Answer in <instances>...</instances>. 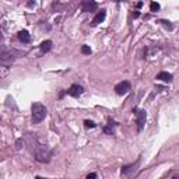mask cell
I'll return each instance as SVG.
<instances>
[{"mask_svg":"<svg viewBox=\"0 0 179 179\" xmlns=\"http://www.w3.org/2000/svg\"><path fill=\"white\" fill-rule=\"evenodd\" d=\"M150 10H151V11H158L159 10V4H158V3H155V1H154V3H151Z\"/></svg>","mask_w":179,"mask_h":179,"instance_id":"5bb4252c","label":"cell"},{"mask_svg":"<svg viewBox=\"0 0 179 179\" xmlns=\"http://www.w3.org/2000/svg\"><path fill=\"white\" fill-rule=\"evenodd\" d=\"M137 167H139V162H136V164H130V165H126V167H123V168H122V175L127 176V175L134 174V172L137 171Z\"/></svg>","mask_w":179,"mask_h":179,"instance_id":"8992f818","label":"cell"},{"mask_svg":"<svg viewBox=\"0 0 179 179\" xmlns=\"http://www.w3.org/2000/svg\"><path fill=\"white\" fill-rule=\"evenodd\" d=\"M34 147H32V153L35 154V159L39 162H49L50 159V151L49 148L44 144H39L38 141H34Z\"/></svg>","mask_w":179,"mask_h":179,"instance_id":"6da1fadb","label":"cell"},{"mask_svg":"<svg viewBox=\"0 0 179 179\" xmlns=\"http://www.w3.org/2000/svg\"><path fill=\"white\" fill-rule=\"evenodd\" d=\"M115 1H124V0H115Z\"/></svg>","mask_w":179,"mask_h":179,"instance_id":"44dd1931","label":"cell"},{"mask_svg":"<svg viewBox=\"0 0 179 179\" xmlns=\"http://www.w3.org/2000/svg\"><path fill=\"white\" fill-rule=\"evenodd\" d=\"M84 124H85V127H95V123L91 122V120H85Z\"/></svg>","mask_w":179,"mask_h":179,"instance_id":"2e32d148","label":"cell"},{"mask_svg":"<svg viewBox=\"0 0 179 179\" xmlns=\"http://www.w3.org/2000/svg\"><path fill=\"white\" fill-rule=\"evenodd\" d=\"M83 11H85V13H90V11H94L95 9H97V3H94V1H91V0H87V1H84V4H83Z\"/></svg>","mask_w":179,"mask_h":179,"instance_id":"ba28073f","label":"cell"},{"mask_svg":"<svg viewBox=\"0 0 179 179\" xmlns=\"http://www.w3.org/2000/svg\"><path fill=\"white\" fill-rule=\"evenodd\" d=\"M50 48H52V42H50V41H44V42L41 44V52H42V53L49 52Z\"/></svg>","mask_w":179,"mask_h":179,"instance_id":"8fae6325","label":"cell"},{"mask_svg":"<svg viewBox=\"0 0 179 179\" xmlns=\"http://www.w3.org/2000/svg\"><path fill=\"white\" fill-rule=\"evenodd\" d=\"M28 6H30V7H32V6H35V3H34V1H30V3H28Z\"/></svg>","mask_w":179,"mask_h":179,"instance_id":"ffe728a7","label":"cell"},{"mask_svg":"<svg viewBox=\"0 0 179 179\" xmlns=\"http://www.w3.org/2000/svg\"><path fill=\"white\" fill-rule=\"evenodd\" d=\"M84 1H87V0H84Z\"/></svg>","mask_w":179,"mask_h":179,"instance_id":"7402d4cb","label":"cell"},{"mask_svg":"<svg viewBox=\"0 0 179 179\" xmlns=\"http://www.w3.org/2000/svg\"><path fill=\"white\" fill-rule=\"evenodd\" d=\"M32 115H31V119H32V123H41L42 120L45 119V116H46V106L42 105L41 102H35L32 104Z\"/></svg>","mask_w":179,"mask_h":179,"instance_id":"7a4b0ae2","label":"cell"},{"mask_svg":"<svg viewBox=\"0 0 179 179\" xmlns=\"http://www.w3.org/2000/svg\"><path fill=\"white\" fill-rule=\"evenodd\" d=\"M81 53H83V55H90V53H91V48L87 46V45H83V46H81Z\"/></svg>","mask_w":179,"mask_h":179,"instance_id":"7c38bea8","label":"cell"},{"mask_svg":"<svg viewBox=\"0 0 179 179\" xmlns=\"http://www.w3.org/2000/svg\"><path fill=\"white\" fill-rule=\"evenodd\" d=\"M87 178H88V179H94V178H97V175H95V174H90Z\"/></svg>","mask_w":179,"mask_h":179,"instance_id":"ac0fdd59","label":"cell"},{"mask_svg":"<svg viewBox=\"0 0 179 179\" xmlns=\"http://www.w3.org/2000/svg\"><path fill=\"white\" fill-rule=\"evenodd\" d=\"M105 17H106V10H102L98 11V14L94 17V20H92V25H98L100 23H102V21L105 20Z\"/></svg>","mask_w":179,"mask_h":179,"instance_id":"52a82bcc","label":"cell"},{"mask_svg":"<svg viewBox=\"0 0 179 179\" xmlns=\"http://www.w3.org/2000/svg\"><path fill=\"white\" fill-rule=\"evenodd\" d=\"M136 116H137V129L143 130L146 124V118H147V114H146L144 109H140L139 112H136Z\"/></svg>","mask_w":179,"mask_h":179,"instance_id":"277c9868","label":"cell"},{"mask_svg":"<svg viewBox=\"0 0 179 179\" xmlns=\"http://www.w3.org/2000/svg\"><path fill=\"white\" fill-rule=\"evenodd\" d=\"M21 144H24V140H23V139H20L18 141H17V150L21 148Z\"/></svg>","mask_w":179,"mask_h":179,"instance_id":"e0dca14e","label":"cell"},{"mask_svg":"<svg viewBox=\"0 0 179 179\" xmlns=\"http://www.w3.org/2000/svg\"><path fill=\"white\" fill-rule=\"evenodd\" d=\"M18 39H20L21 42H24V44H28L31 39L28 31H20V32H18Z\"/></svg>","mask_w":179,"mask_h":179,"instance_id":"30bf717a","label":"cell"},{"mask_svg":"<svg viewBox=\"0 0 179 179\" xmlns=\"http://www.w3.org/2000/svg\"><path fill=\"white\" fill-rule=\"evenodd\" d=\"M83 87L81 85H79V84H73L71 87H70V90H69V95H71V97H74V98H79L80 95L83 94Z\"/></svg>","mask_w":179,"mask_h":179,"instance_id":"5b68a950","label":"cell"},{"mask_svg":"<svg viewBox=\"0 0 179 179\" xmlns=\"http://www.w3.org/2000/svg\"><path fill=\"white\" fill-rule=\"evenodd\" d=\"M112 123H114V122H109V126H106V127L104 129V132H105L106 134H114V129H112Z\"/></svg>","mask_w":179,"mask_h":179,"instance_id":"4fadbf2b","label":"cell"},{"mask_svg":"<svg viewBox=\"0 0 179 179\" xmlns=\"http://www.w3.org/2000/svg\"><path fill=\"white\" fill-rule=\"evenodd\" d=\"M157 79L158 80H162V81H167V83H171L172 81V74L171 73H167V71H161L158 76H157Z\"/></svg>","mask_w":179,"mask_h":179,"instance_id":"9c48e42d","label":"cell"},{"mask_svg":"<svg viewBox=\"0 0 179 179\" xmlns=\"http://www.w3.org/2000/svg\"><path fill=\"white\" fill-rule=\"evenodd\" d=\"M162 25H164L165 28H168V30H172V24H169V21H165V20H161Z\"/></svg>","mask_w":179,"mask_h":179,"instance_id":"9a60e30c","label":"cell"},{"mask_svg":"<svg viewBox=\"0 0 179 179\" xmlns=\"http://www.w3.org/2000/svg\"><path fill=\"white\" fill-rule=\"evenodd\" d=\"M139 15H140V13H139V11H136V13H134V18H137Z\"/></svg>","mask_w":179,"mask_h":179,"instance_id":"d6986e66","label":"cell"},{"mask_svg":"<svg viewBox=\"0 0 179 179\" xmlns=\"http://www.w3.org/2000/svg\"><path fill=\"white\" fill-rule=\"evenodd\" d=\"M130 90V83L129 81H122L119 84L115 87V91H116V94L118 95H123V94H127Z\"/></svg>","mask_w":179,"mask_h":179,"instance_id":"3957f363","label":"cell"}]
</instances>
